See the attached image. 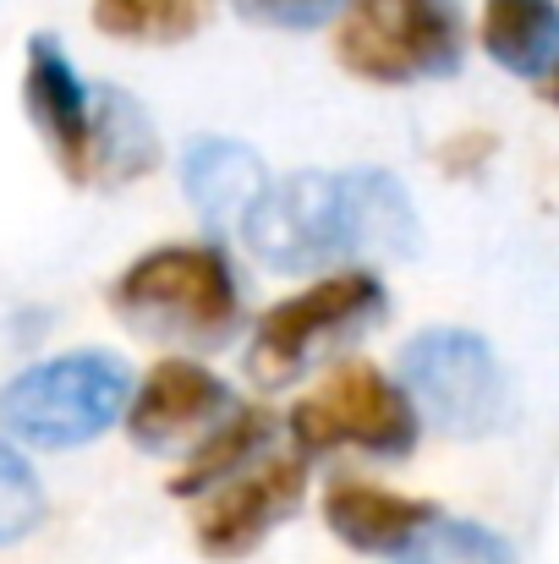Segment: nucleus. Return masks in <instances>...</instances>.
Listing matches in <instances>:
<instances>
[{"label": "nucleus", "instance_id": "nucleus-7", "mask_svg": "<svg viewBox=\"0 0 559 564\" xmlns=\"http://www.w3.org/2000/svg\"><path fill=\"white\" fill-rule=\"evenodd\" d=\"M400 378L417 411L450 438H488L510 422V378L494 346L472 329H422L400 351Z\"/></svg>", "mask_w": 559, "mask_h": 564}, {"label": "nucleus", "instance_id": "nucleus-17", "mask_svg": "<svg viewBox=\"0 0 559 564\" xmlns=\"http://www.w3.org/2000/svg\"><path fill=\"white\" fill-rule=\"evenodd\" d=\"M395 564H516L510 543L494 532V527H477V521H428L400 554Z\"/></svg>", "mask_w": 559, "mask_h": 564}, {"label": "nucleus", "instance_id": "nucleus-5", "mask_svg": "<svg viewBox=\"0 0 559 564\" xmlns=\"http://www.w3.org/2000/svg\"><path fill=\"white\" fill-rule=\"evenodd\" d=\"M335 61L378 88L450 77L466 61V17L455 0H352Z\"/></svg>", "mask_w": 559, "mask_h": 564}, {"label": "nucleus", "instance_id": "nucleus-9", "mask_svg": "<svg viewBox=\"0 0 559 564\" xmlns=\"http://www.w3.org/2000/svg\"><path fill=\"white\" fill-rule=\"evenodd\" d=\"M241 400L225 378H214L192 357H171L132 389L127 405V438L143 455H192Z\"/></svg>", "mask_w": 559, "mask_h": 564}, {"label": "nucleus", "instance_id": "nucleus-12", "mask_svg": "<svg viewBox=\"0 0 559 564\" xmlns=\"http://www.w3.org/2000/svg\"><path fill=\"white\" fill-rule=\"evenodd\" d=\"M439 510L428 499L389 494L363 477H335L324 488V527L357 554H400Z\"/></svg>", "mask_w": 559, "mask_h": 564}, {"label": "nucleus", "instance_id": "nucleus-3", "mask_svg": "<svg viewBox=\"0 0 559 564\" xmlns=\"http://www.w3.org/2000/svg\"><path fill=\"white\" fill-rule=\"evenodd\" d=\"M384 313H389L384 280L373 269H341V274L313 280L308 291L275 302L258 318L241 368L258 389H286L313 368L341 362V351L352 340H363Z\"/></svg>", "mask_w": 559, "mask_h": 564}, {"label": "nucleus", "instance_id": "nucleus-14", "mask_svg": "<svg viewBox=\"0 0 559 564\" xmlns=\"http://www.w3.org/2000/svg\"><path fill=\"white\" fill-rule=\"evenodd\" d=\"M94 187H127L160 165V132L127 88H94Z\"/></svg>", "mask_w": 559, "mask_h": 564}, {"label": "nucleus", "instance_id": "nucleus-15", "mask_svg": "<svg viewBox=\"0 0 559 564\" xmlns=\"http://www.w3.org/2000/svg\"><path fill=\"white\" fill-rule=\"evenodd\" d=\"M269 444H275V411H269V405H236V411L186 455V466L171 477V494H176V499H203L208 488H219V482L241 477L247 466H258V460L269 455Z\"/></svg>", "mask_w": 559, "mask_h": 564}, {"label": "nucleus", "instance_id": "nucleus-4", "mask_svg": "<svg viewBox=\"0 0 559 564\" xmlns=\"http://www.w3.org/2000/svg\"><path fill=\"white\" fill-rule=\"evenodd\" d=\"M132 405V373L116 351H61L0 389V433L33 449H77Z\"/></svg>", "mask_w": 559, "mask_h": 564}, {"label": "nucleus", "instance_id": "nucleus-11", "mask_svg": "<svg viewBox=\"0 0 559 564\" xmlns=\"http://www.w3.org/2000/svg\"><path fill=\"white\" fill-rule=\"evenodd\" d=\"M182 187L214 236H241L247 214L264 203L275 182L258 149H247L241 138H192L182 154Z\"/></svg>", "mask_w": 559, "mask_h": 564}, {"label": "nucleus", "instance_id": "nucleus-6", "mask_svg": "<svg viewBox=\"0 0 559 564\" xmlns=\"http://www.w3.org/2000/svg\"><path fill=\"white\" fill-rule=\"evenodd\" d=\"M417 400L411 389L389 383L373 362H330L324 383L291 405V444L297 455H335L363 449L378 460H406L417 449Z\"/></svg>", "mask_w": 559, "mask_h": 564}, {"label": "nucleus", "instance_id": "nucleus-1", "mask_svg": "<svg viewBox=\"0 0 559 564\" xmlns=\"http://www.w3.org/2000/svg\"><path fill=\"white\" fill-rule=\"evenodd\" d=\"M241 241L275 274H308L335 258H411L422 247L411 192L389 171H302L264 192Z\"/></svg>", "mask_w": 559, "mask_h": 564}, {"label": "nucleus", "instance_id": "nucleus-18", "mask_svg": "<svg viewBox=\"0 0 559 564\" xmlns=\"http://www.w3.org/2000/svg\"><path fill=\"white\" fill-rule=\"evenodd\" d=\"M44 521V488L33 477V466L22 460V449L11 438H0V549L33 538Z\"/></svg>", "mask_w": 559, "mask_h": 564}, {"label": "nucleus", "instance_id": "nucleus-10", "mask_svg": "<svg viewBox=\"0 0 559 564\" xmlns=\"http://www.w3.org/2000/svg\"><path fill=\"white\" fill-rule=\"evenodd\" d=\"M22 105L33 132L44 138L50 160L61 165V176L72 187H94V88L77 77L72 55L61 50V39L33 33L28 39V61H22Z\"/></svg>", "mask_w": 559, "mask_h": 564}, {"label": "nucleus", "instance_id": "nucleus-16", "mask_svg": "<svg viewBox=\"0 0 559 564\" xmlns=\"http://www.w3.org/2000/svg\"><path fill=\"white\" fill-rule=\"evenodd\" d=\"M214 17V0H94V28L121 44H186Z\"/></svg>", "mask_w": 559, "mask_h": 564}, {"label": "nucleus", "instance_id": "nucleus-8", "mask_svg": "<svg viewBox=\"0 0 559 564\" xmlns=\"http://www.w3.org/2000/svg\"><path fill=\"white\" fill-rule=\"evenodd\" d=\"M308 499V466L302 455L286 460V455H264L258 466H247L241 477L219 482L203 494L197 516H192V538L208 560L230 564L247 560L275 527H286Z\"/></svg>", "mask_w": 559, "mask_h": 564}, {"label": "nucleus", "instance_id": "nucleus-2", "mask_svg": "<svg viewBox=\"0 0 559 564\" xmlns=\"http://www.w3.org/2000/svg\"><path fill=\"white\" fill-rule=\"evenodd\" d=\"M110 313L154 346L219 351L241 329V285L219 241H171L110 280Z\"/></svg>", "mask_w": 559, "mask_h": 564}, {"label": "nucleus", "instance_id": "nucleus-20", "mask_svg": "<svg viewBox=\"0 0 559 564\" xmlns=\"http://www.w3.org/2000/svg\"><path fill=\"white\" fill-rule=\"evenodd\" d=\"M483 154H494V138H477V132H466V138H455V143L444 149L450 171H466V165H477Z\"/></svg>", "mask_w": 559, "mask_h": 564}, {"label": "nucleus", "instance_id": "nucleus-19", "mask_svg": "<svg viewBox=\"0 0 559 564\" xmlns=\"http://www.w3.org/2000/svg\"><path fill=\"white\" fill-rule=\"evenodd\" d=\"M247 22L258 28H286V33H302V28H319L330 17H341L352 0H230Z\"/></svg>", "mask_w": 559, "mask_h": 564}, {"label": "nucleus", "instance_id": "nucleus-13", "mask_svg": "<svg viewBox=\"0 0 559 564\" xmlns=\"http://www.w3.org/2000/svg\"><path fill=\"white\" fill-rule=\"evenodd\" d=\"M477 39L494 66L538 83L559 61V0H483Z\"/></svg>", "mask_w": 559, "mask_h": 564}, {"label": "nucleus", "instance_id": "nucleus-21", "mask_svg": "<svg viewBox=\"0 0 559 564\" xmlns=\"http://www.w3.org/2000/svg\"><path fill=\"white\" fill-rule=\"evenodd\" d=\"M538 94H544V105H555L559 110V61L549 66V77H538Z\"/></svg>", "mask_w": 559, "mask_h": 564}]
</instances>
